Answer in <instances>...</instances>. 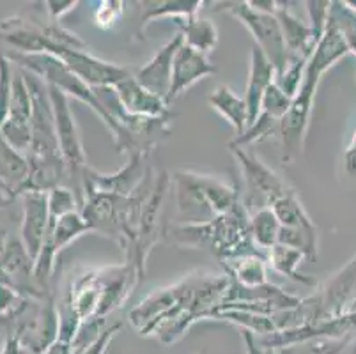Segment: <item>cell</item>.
Segmentation results:
<instances>
[{"instance_id":"cell-4","label":"cell","mask_w":356,"mask_h":354,"mask_svg":"<svg viewBox=\"0 0 356 354\" xmlns=\"http://www.w3.org/2000/svg\"><path fill=\"white\" fill-rule=\"evenodd\" d=\"M346 55H349V48L344 43V39L339 35V32L332 25H326L321 41L317 43L316 50L307 63L302 86L298 89L296 96L293 97L289 112L286 113L282 124H280L284 161H293L294 156L302 152L307 129L310 124V117H312L316 92L319 89L323 74L330 67L335 66L341 58H344Z\"/></svg>"},{"instance_id":"cell-13","label":"cell","mask_w":356,"mask_h":354,"mask_svg":"<svg viewBox=\"0 0 356 354\" xmlns=\"http://www.w3.org/2000/svg\"><path fill=\"white\" fill-rule=\"evenodd\" d=\"M54 57L63 61L74 77H79L83 83H87L92 89L114 87L121 80L135 73V67L106 63V61H102V58L90 55L87 50L59 48L54 54Z\"/></svg>"},{"instance_id":"cell-28","label":"cell","mask_w":356,"mask_h":354,"mask_svg":"<svg viewBox=\"0 0 356 354\" xmlns=\"http://www.w3.org/2000/svg\"><path fill=\"white\" fill-rule=\"evenodd\" d=\"M275 216L280 222L282 229H296L305 230V232H317L316 225L307 214L305 207L302 206L300 199L296 197V191L289 190L284 193L282 197H278L273 204H271Z\"/></svg>"},{"instance_id":"cell-29","label":"cell","mask_w":356,"mask_h":354,"mask_svg":"<svg viewBox=\"0 0 356 354\" xmlns=\"http://www.w3.org/2000/svg\"><path fill=\"white\" fill-rule=\"evenodd\" d=\"M177 25L181 27L184 45H188L193 50L206 55L215 50L216 43H218V31H216L211 19L193 16L188 19H181V22H177Z\"/></svg>"},{"instance_id":"cell-41","label":"cell","mask_w":356,"mask_h":354,"mask_svg":"<svg viewBox=\"0 0 356 354\" xmlns=\"http://www.w3.org/2000/svg\"><path fill=\"white\" fill-rule=\"evenodd\" d=\"M344 163H346V170L356 177V129H355V135H353L351 138V144L348 145V149H346L344 152Z\"/></svg>"},{"instance_id":"cell-5","label":"cell","mask_w":356,"mask_h":354,"mask_svg":"<svg viewBox=\"0 0 356 354\" xmlns=\"http://www.w3.org/2000/svg\"><path fill=\"white\" fill-rule=\"evenodd\" d=\"M163 238L177 246L209 250L220 262L247 253H262L252 241L250 213L243 202L209 222L174 223L165 227Z\"/></svg>"},{"instance_id":"cell-16","label":"cell","mask_w":356,"mask_h":354,"mask_svg":"<svg viewBox=\"0 0 356 354\" xmlns=\"http://www.w3.org/2000/svg\"><path fill=\"white\" fill-rule=\"evenodd\" d=\"M0 282L27 298H43V292L34 280V261L29 257L20 239H9L0 252Z\"/></svg>"},{"instance_id":"cell-10","label":"cell","mask_w":356,"mask_h":354,"mask_svg":"<svg viewBox=\"0 0 356 354\" xmlns=\"http://www.w3.org/2000/svg\"><path fill=\"white\" fill-rule=\"evenodd\" d=\"M241 168L243 188L239 190L241 193L243 206L247 207L248 213H255L262 207H271V204L287 193L293 188L287 186L280 175L275 174L271 168L262 163L259 158L247 152V149L229 147Z\"/></svg>"},{"instance_id":"cell-25","label":"cell","mask_w":356,"mask_h":354,"mask_svg":"<svg viewBox=\"0 0 356 354\" xmlns=\"http://www.w3.org/2000/svg\"><path fill=\"white\" fill-rule=\"evenodd\" d=\"M209 105L213 110L236 129V135H241L248 126V108L243 97H239L231 87L220 86L209 94Z\"/></svg>"},{"instance_id":"cell-27","label":"cell","mask_w":356,"mask_h":354,"mask_svg":"<svg viewBox=\"0 0 356 354\" xmlns=\"http://www.w3.org/2000/svg\"><path fill=\"white\" fill-rule=\"evenodd\" d=\"M202 8V0H165V2H153L142 13L138 35H142V32H145L147 25L156 22L158 18L188 19L193 18V16H199V11Z\"/></svg>"},{"instance_id":"cell-26","label":"cell","mask_w":356,"mask_h":354,"mask_svg":"<svg viewBox=\"0 0 356 354\" xmlns=\"http://www.w3.org/2000/svg\"><path fill=\"white\" fill-rule=\"evenodd\" d=\"M29 177V163L25 154L15 151L0 135V181L15 197L24 193Z\"/></svg>"},{"instance_id":"cell-7","label":"cell","mask_w":356,"mask_h":354,"mask_svg":"<svg viewBox=\"0 0 356 354\" xmlns=\"http://www.w3.org/2000/svg\"><path fill=\"white\" fill-rule=\"evenodd\" d=\"M4 324L29 354H47L59 342L60 321L54 294L25 298L24 305Z\"/></svg>"},{"instance_id":"cell-8","label":"cell","mask_w":356,"mask_h":354,"mask_svg":"<svg viewBox=\"0 0 356 354\" xmlns=\"http://www.w3.org/2000/svg\"><path fill=\"white\" fill-rule=\"evenodd\" d=\"M0 43L18 54H48L54 55L59 48L87 50L86 41L74 32L66 31L57 22L40 24L32 19L13 16L0 22Z\"/></svg>"},{"instance_id":"cell-42","label":"cell","mask_w":356,"mask_h":354,"mask_svg":"<svg viewBox=\"0 0 356 354\" xmlns=\"http://www.w3.org/2000/svg\"><path fill=\"white\" fill-rule=\"evenodd\" d=\"M0 354H29V353L22 347V344L18 342V339L8 331V333H6L4 347H2Z\"/></svg>"},{"instance_id":"cell-20","label":"cell","mask_w":356,"mask_h":354,"mask_svg":"<svg viewBox=\"0 0 356 354\" xmlns=\"http://www.w3.org/2000/svg\"><path fill=\"white\" fill-rule=\"evenodd\" d=\"M112 89L126 115L138 119H161L174 115L163 97L156 96L137 82L135 73L121 80Z\"/></svg>"},{"instance_id":"cell-9","label":"cell","mask_w":356,"mask_h":354,"mask_svg":"<svg viewBox=\"0 0 356 354\" xmlns=\"http://www.w3.org/2000/svg\"><path fill=\"white\" fill-rule=\"evenodd\" d=\"M48 87V96L51 102V110H54V122L57 140H59L60 156L66 165L67 177H70L71 190L79 200V206H82L83 200V179L86 172L89 168L87 165L86 152H83L82 138H80L79 126L74 122V115L71 112L70 97L54 86Z\"/></svg>"},{"instance_id":"cell-14","label":"cell","mask_w":356,"mask_h":354,"mask_svg":"<svg viewBox=\"0 0 356 354\" xmlns=\"http://www.w3.org/2000/svg\"><path fill=\"white\" fill-rule=\"evenodd\" d=\"M31 119H32V96L25 82L24 73L16 67L13 74L11 102H9L8 117L0 128V135L15 151L25 152L31 147Z\"/></svg>"},{"instance_id":"cell-15","label":"cell","mask_w":356,"mask_h":354,"mask_svg":"<svg viewBox=\"0 0 356 354\" xmlns=\"http://www.w3.org/2000/svg\"><path fill=\"white\" fill-rule=\"evenodd\" d=\"M291 103H293V99L278 89L277 83L270 86V89L264 94L261 113L257 115V119L241 135H238L234 140L229 142V147L245 149L247 145L264 140L270 135H273L275 131L280 133V124H282L286 113L289 112Z\"/></svg>"},{"instance_id":"cell-21","label":"cell","mask_w":356,"mask_h":354,"mask_svg":"<svg viewBox=\"0 0 356 354\" xmlns=\"http://www.w3.org/2000/svg\"><path fill=\"white\" fill-rule=\"evenodd\" d=\"M183 34H176L165 47H161L156 51L147 64L135 70V78L140 86L151 90L156 96L167 99L168 89H170V80H172V63L176 57L177 50L183 45Z\"/></svg>"},{"instance_id":"cell-30","label":"cell","mask_w":356,"mask_h":354,"mask_svg":"<svg viewBox=\"0 0 356 354\" xmlns=\"http://www.w3.org/2000/svg\"><path fill=\"white\" fill-rule=\"evenodd\" d=\"M305 259L307 255L302 252V250L291 248V246L280 245V243L271 246V248L266 252L268 266H271L275 271L284 275V277L291 278V280L294 282H302V284L312 285L314 282L310 280V278L303 277L302 273H298V268H300V264H302Z\"/></svg>"},{"instance_id":"cell-43","label":"cell","mask_w":356,"mask_h":354,"mask_svg":"<svg viewBox=\"0 0 356 354\" xmlns=\"http://www.w3.org/2000/svg\"><path fill=\"white\" fill-rule=\"evenodd\" d=\"M47 354H71V346L70 344L57 342Z\"/></svg>"},{"instance_id":"cell-2","label":"cell","mask_w":356,"mask_h":354,"mask_svg":"<svg viewBox=\"0 0 356 354\" xmlns=\"http://www.w3.org/2000/svg\"><path fill=\"white\" fill-rule=\"evenodd\" d=\"M140 280L137 268L128 261L119 266L92 269L71 280L57 305L59 342L71 346L82 324L105 323L106 317L119 310L134 294Z\"/></svg>"},{"instance_id":"cell-37","label":"cell","mask_w":356,"mask_h":354,"mask_svg":"<svg viewBox=\"0 0 356 354\" xmlns=\"http://www.w3.org/2000/svg\"><path fill=\"white\" fill-rule=\"evenodd\" d=\"M122 11H124V4L122 2H115V0L102 2L99 8L96 9V24L102 29H110L121 18Z\"/></svg>"},{"instance_id":"cell-32","label":"cell","mask_w":356,"mask_h":354,"mask_svg":"<svg viewBox=\"0 0 356 354\" xmlns=\"http://www.w3.org/2000/svg\"><path fill=\"white\" fill-rule=\"evenodd\" d=\"M328 25H332L344 39L349 54L356 55V8L353 2H332Z\"/></svg>"},{"instance_id":"cell-22","label":"cell","mask_w":356,"mask_h":354,"mask_svg":"<svg viewBox=\"0 0 356 354\" xmlns=\"http://www.w3.org/2000/svg\"><path fill=\"white\" fill-rule=\"evenodd\" d=\"M287 6L289 4L278 2V8L275 11V18L278 19L280 29H282L287 55L309 61L310 55L316 50L317 43H319V39L314 35L309 22H303V19L298 18Z\"/></svg>"},{"instance_id":"cell-31","label":"cell","mask_w":356,"mask_h":354,"mask_svg":"<svg viewBox=\"0 0 356 354\" xmlns=\"http://www.w3.org/2000/svg\"><path fill=\"white\" fill-rule=\"evenodd\" d=\"M250 234L254 245L262 253H266L271 246L277 245L280 222L277 220L271 207H262L250 214Z\"/></svg>"},{"instance_id":"cell-12","label":"cell","mask_w":356,"mask_h":354,"mask_svg":"<svg viewBox=\"0 0 356 354\" xmlns=\"http://www.w3.org/2000/svg\"><path fill=\"white\" fill-rule=\"evenodd\" d=\"M170 184H172V177L165 170L154 175L153 186L149 190L147 197L144 200V206H142L137 238H135L131 253L128 255V262H131L137 268L138 275L142 278H144L145 261H147L149 253L154 248L160 236H163V229H160V220L165 197H167L168 190H170Z\"/></svg>"},{"instance_id":"cell-23","label":"cell","mask_w":356,"mask_h":354,"mask_svg":"<svg viewBox=\"0 0 356 354\" xmlns=\"http://www.w3.org/2000/svg\"><path fill=\"white\" fill-rule=\"evenodd\" d=\"M275 78H277L275 66L270 63V58L254 45L250 51V70H248L247 90H245V103H247L248 108V126L261 113L264 94L270 89V86L275 83Z\"/></svg>"},{"instance_id":"cell-18","label":"cell","mask_w":356,"mask_h":354,"mask_svg":"<svg viewBox=\"0 0 356 354\" xmlns=\"http://www.w3.org/2000/svg\"><path fill=\"white\" fill-rule=\"evenodd\" d=\"M145 158H147V154L129 156L128 163L115 174H99L95 168L89 167L86 172L83 186L87 184V186L95 188L98 191H105V193L129 197L144 184L149 172H151V167L145 165Z\"/></svg>"},{"instance_id":"cell-38","label":"cell","mask_w":356,"mask_h":354,"mask_svg":"<svg viewBox=\"0 0 356 354\" xmlns=\"http://www.w3.org/2000/svg\"><path fill=\"white\" fill-rule=\"evenodd\" d=\"M121 326L122 324L118 323V324H114V326H110V328H106V330H103L102 335H99L95 342L90 344V346L87 347L82 354H105L106 351H108L110 342L114 340V337L118 335L119 330H121Z\"/></svg>"},{"instance_id":"cell-36","label":"cell","mask_w":356,"mask_h":354,"mask_svg":"<svg viewBox=\"0 0 356 354\" xmlns=\"http://www.w3.org/2000/svg\"><path fill=\"white\" fill-rule=\"evenodd\" d=\"M307 13H309V25L314 31L319 41H321L323 34L326 31V25H328V16H330V6L332 2H319V0H309L305 2Z\"/></svg>"},{"instance_id":"cell-34","label":"cell","mask_w":356,"mask_h":354,"mask_svg":"<svg viewBox=\"0 0 356 354\" xmlns=\"http://www.w3.org/2000/svg\"><path fill=\"white\" fill-rule=\"evenodd\" d=\"M307 58H298V57H289L287 58V64L280 73H277V78H275V83L278 86V89L286 92L287 96L293 99L296 96L298 89L302 86L303 74H305L307 67Z\"/></svg>"},{"instance_id":"cell-44","label":"cell","mask_w":356,"mask_h":354,"mask_svg":"<svg viewBox=\"0 0 356 354\" xmlns=\"http://www.w3.org/2000/svg\"><path fill=\"white\" fill-rule=\"evenodd\" d=\"M8 236H6V230L2 229V227H0V252H2V250H4V246L8 245Z\"/></svg>"},{"instance_id":"cell-19","label":"cell","mask_w":356,"mask_h":354,"mask_svg":"<svg viewBox=\"0 0 356 354\" xmlns=\"http://www.w3.org/2000/svg\"><path fill=\"white\" fill-rule=\"evenodd\" d=\"M216 67L211 64L206 54L193 50L188 45H181L172 63V80H170V89L167 94V105L170 106L183 92L195 86L197 82L204 80L209 74H215Z\"/></svg>"},{"instance_id":"cell-6","label":"cell","mask_w":356,"mask_h":354,"mask_svg":"<svg viewBox=\"0 0 356 354\" xmlns=\"http://www.w3.org/2000/svg\"><path fill=\"white\" fill-rule=\"evenodd\" d=\"M0 51L16 67H20V70L29 71V73L40 77L47 86L57 87L67 97H74V99H79V102L90 106V110L102 119L103 124L108 128V131L114 136V144L118 152H128L129 156L145 154V152H142L134 133L122 128L114 117L110 115L105 105L99 102L96 90L87 86V83H83L79 77H74L63 61H59L57 57L48 54H18L15 50H2V48H0Z\"/></svg>"},{"instance_id":"cell-17","label":"cell","mask_w":356,"mask_h":354,"mask_svg":"<svg viewBox=\"0 0 356 354\" xmlns=\"http://www.w3.org/2000/svg\"><path fill=\"white\" fill-rule=\"evenodd\" d=\"M24 204L22 214L20 241L32 261L38 259L47 236L50 211H48V191H25L20 195Z\"/></svg>"},{"instance_id":"cell-3","label":"cell","mask_w":356,"mask_h":354,"mask_svg":"<svg viewBox=\"0 0 356 354\" xmlns=\"http://www.w3.org/2000/svg\"><path fill=\"white\" fill-rule=\"evenodd\" d=\"M20 70V67H18ZM32 96L31 147L25 152L29 163V177L25 191H50L57 186H66V165L63 161L59 140L55 133L54 110L47 83L40 77L20 70Z\"/></svg>"},{"instance_id":"cell-35","label":"cell","mask_w":356,"mask_h":354,"mask_svg":"<svg viewBox=\"0 0 356 354\" xmlns=\"http://www.w3.org/2000/svg\"><path fill=\"white\" fill-rule=\"evenodd\" d=\"M13 66L15 64L0 51V128L4 124L8 117L9 102H11V87H13Z\"/></svg>"},{"instance_id":"cell-24","label":"cell","mask_w":356,"mask_h":354,"mask_svg":"<svg viewBox=\"0 0 356 354\" xmlns=\"http://www.w3.org/2000/svg\"><path fill=\"white\" fill-rule=\"evenodd\" d=\"M225 275L243 287H261L268 284L266 253H247L222 262Z\"/></svg>"},{"instance_id":"cell-45","label":"cell","mask_w":356,"mask_h":354,"mask_svg":"<svg viewBox=\"0 0 356 354\" xmlns=\"http://www.w3.org/2000/svg\"><path fill=\"white\" fill-rule=\"evenodd\" d=\"M348 354H356V339L351 342V351Z\"/></svg>"},{"instance_id":"cell-33","label":"cell","mask_w":356,"mask_h":354,"mask_svg":"<svg viewBox=\"0 0 356 354\" xmlns=\"http://www.w3.org/2000/svg\"><path fill=\"white\" fill-rule=\"evenodd\" d=\"M353 340H355L353 337H348V339H317L278 347L275 351H277V354H341Z\"/></svg>"},{"instance_id":"cell-11","label":"cell","mask_w":356,"mask_h":354,"mask_svg":"<svg viewBox=\"0 0 356 354\" xmlns=\"http://www.w3.org/2000/svg\"><path fill=\"white\" fill-rule=\"evenodd\" d=\"M215 11L229 13L234 18H238L254 35L255 43H257L255 47L270 58V63L273 64L277 73H280L286 67L289 55H287L286 43H284L282 29H280V24L275 18V15L257 11L248 2H220V4H216Z\"/></svg>"},{"instance_id":"cell-39","label":"cell","mask_w":356,"mask_h":354,"mask_svg":"<svg viewBox=\"0 0 356 354\" xmlns=\"http://www.w3.org/2000/svg\"><path fill=\"white\" fill-rule=\"evenodd\" d=\"M44 9H47L48 16L51 18V22H57V19L60 18V16H64L66 13L73 11L76 6H79V2L76 0H67V2H57V0H47L44 2Z\"/></svg>"},{"instance_id":"cell-1","label":"cell","mask_w":356,"mask_h":354,"mask_svg":"<svg viewBox=\"0 0 356 354\" xmlns=\"http://www.w3.org/2000/svg\"><path fill=\"white\" fill-rule=\"evenodd\" d=\"M227 275L197 271L174 285L154 291L129 312V323L140 335H156L163 344H174L197 321L208 319L227 292Z\"/></svg>"},{"instance_id":"cell-40","label":"cell","mask_w":356,"mask_h":354,"mask_svg":"<svg viewBox=\"0 0 356 354\" xmlns=\"http://www.w3.org/2000/svg\"><path fill=\"white\" fill-rule=\"evenodd\" d=\"M243 339H245V344H247V354H277L275 349H268V347H262L261 344L257 342V337L250 331L243 330Z\"/></svg>"}]
</instances>
